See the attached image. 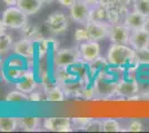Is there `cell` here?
I'll return each mask as SVG.
<instances>
[{
  "label": "cell",
  "instance_id": "obj_24",
  "mask_svg": "<svg viewBox=\"0 0 149 133\" xmlns=\"http://www.w3.org/2000/svg\"><path fill=\"white\" fill-rule=\"evenodd\" d=\"M20 30H21V33H22L24 38L31 39V40H33V41H35L36 39L42 37L40 31H39V28H38L37 25L27 23V25H26L22 29H20Z\"/></svg>",
  "mask_w": 149,
  "mask_h": 133
},
{
  "label": "cell",
  "instance_id": "obj_2",
  "mask_svg": "<svg viewBox=\"0 0 149 133\" xmlns=\"http://www.w3.org/2000/svg\"><path fill=\"white\" fill-rule=\"evenodd\" d=\"M2 21L7 28L22 29L28 23V16L17 6H9L2 12Z\"/></svg>",
  "mask_w": 149,
  "mask_h": 133
},
{
  "label": "cell",
  "instance_id": "obj_4",
  "mask_svg": "<svg viewBox=\"0 0 149 133\" xmlns=\"http://www.w3.org/2000/svg\"><path fill=\"white\" fill-rule=\"evenodd\" d=\"M139 83L136 79H124L117 81L116 85V95L126 98L128 100L139 99Z\"/></svg>",
  "mask_w": 149,
  "mask_h": 133
},
{
  "label": "cell",
  "instance_id": "obj_43",
  "mask_svg": "<svg viewBox=\"0 0 149 133\" xmlns=\"http://www.w3.org/2000/svg\"><path fill=\"white\" fill-rule=\"evenodd\" d=\"M145 29L149 31V17H147V20H146V25H145Z\"/></svg>",
  "mask_w": 149,
  "mask_h": 133
},
{
  "label": "cell",
  "instance_id": "obj_6",
  "mask_svg": "<svg viewBox=\"0 0 149 133\" xmlns=\"http://www.w3.org/2000/svg\"><path fill=\"white\" fill-rule=\"evenodd\" d=\"M46 25L54 34H61L68 28V18L65 13L54 12L47 18Z\"/></svg>",
  "mask_w": 149,
  "mask_h": 133
},
{
  "label": "cell",
  "instance_id": "obj_27",
  "mask_svg": "<svg viewBox=\"0 0 149 133\" xmlns=\"http://www.w3.org/2000/svg\"><path fill=\"white\" fill-rule=\"evenodd\" d=\"M102 131L104 132H120L121 125L115 119H106L102 121Z\"/></svg>",
  "mask_w": 149,
  "mask_h": 133
},
{
  "label": "cell",
  "instance_id": "obj_40",
  "mask_svg": "<svg viewBox=\"0 0 149 133\" xmlns=\"http://www.w3.org/2000/svg\"><path fill=\"white\" fill-rule=\"evenodd\" d=\"M6 30H7V25H5V22L2 21V19L0 20V37L6 34Z\"/></svg>",
  "mask_w": 149,
  "mask_h": 133
},
{
  "label": "cell",
  "instance_id": "obj_8",
  "mask_svg": "<svg viewBox=\"0 0 149 133\" xmlns=\"http://www.w3.org/2000/svg\"><path fill=\"white\" fill-rule=\"evenodd\" d=\"M90 6L84 0H77L76 3L70 8V18L74 22L86 25L89 21Z\"/></svg>",
  "mask_w": 149,
  "mask_h": 133
},
{
  "label": "cell",
  "instance_id": "obj_30",
  "mask_svg": "<svg viewBox=\"0 0 149 133\" xmlns=\"http://www.w3.org/2000/svg\"><path fill=\"white\" fill-rule=\"evenodd\" d=\"M74 40L77 42H80V43L90 40V37L88 34V31L86 30V28H78L74 31Z\"/></svg>",
  "mask_w": 149,
  "mask_h": 133
},
{
  "label": "cell",
  "instance_id": "obj_38",
  "mask_svg": "<svg viewBox=\"0 0 149 133\" xmlns=\"http://www.w3.org/2000/svg\"><path fill=\"white\" fill-rule=\"evenodd\" d=\"M48 41H49L50 49H51L52 51H57L58 49H59V42L57 41L56 39L49 38V39H48Z\"/></svg>",
  "mask_w": 149,
  "mask_h": 133
},
{
  "label": "cell",
  "instance_id": "obj_26",
  "mask_svg": "<svg viewBox=\"0 0 149 133\" xmlns=\"http://www.w3.org/2000/svg\"><path fill=\"white\" fill-rule=\"evenodd\" d=\"M136 51L135 63L137 65H149V48H143Z\"/></svg>",
  "mask_w": 149,
  "mask_h": 133
},
{
  "label": "cell",
  "instance_id": "obj_25",
  "mask_svg": "<svg viewBox=\"0 0 149 133\" xmlns=\"http://www.w3.org/2000/svg\"><path fill=\"white\" fill-rule=\"evenodd\" d=\"M27 70H28V68H26V69L6 68V79L10 80V81L18 82V81H20V80H21V79L25 76Z\"/></svg>",
  "mask_w": 149,
  "mask_h": 133
},
{
  "label": "cell",
  "instance_id": "obj_18",
  "mask_svg": "<svg viewBox=\"0 0 149 133\" xmlns=\"http://www.w3.org/2000/svg\"><path fill=\"white\" fill-rule=\"evenodd\" d=\"M109 65H110V64H109V62H108L107 58L105 59V58L98 57L96 60H93V61H91V62L88 63L89 73H90V76H97L99 72L108 69Z\"/></svg>",
  "mask_w": 149,
  "mask_h": 133
},
{
  "label": "cell",
  "instance_id": "obj_17",
  "mask_svg": "<svg viewBox=\"0 0 149 133\" xmlns=\"http://www.w3.org/2000/svg\"><path fill=\"white\" fill-rule=\"evenodd\" d=\"M18 125L22 131H26V132H35V131L39 130L40 119L37 118V116L18 118Z\"/></svg>",
  "mask_w": 149,
  "mask_h": 133
},
{
  "label": "cell",
  "instance_id": "obj_1",
  "mask_svg": "<svg viewBox=\"0 0 149 133\" xmlns=\"http://www.w3.org/2000/svg\"><path fill=\"white\" fill-rule=\"evenodd\" d=\"M136 51L129 44L112 43L107 53V60L115 68H125L135 63Z\"/></svg>",
  "mask_w": 149,
  "mask_h": 133
},
{
  "label": "cell",
  "instance_id": "obj_19",
  "mask_svg": "<svg viewBox=\"0 0 149 133\" xmlns=\"http://www.w3.org/2000/svg\"><path fill=\"white\" fill-rule=\"evenodd\" d=\"M18 127V118L0 116V132H13Z\"/></svg>",
  "mask_w": 149,
  "mask_h": 133
},
{
  "label": "cell",
  "instance_id": "obj_32",
  "mask_svg": "<svg viewBox=\"0 0 149 133\" xmlns=\"http://www.w3.org/2000/svg\"><path fill=\"white\" fill-rule=\"evenodd\" d=\"M90 120H91V118H74V119H71V122L74 123V125L76 127H79V129L84 130Z\"/></svg>",
  "mask_w": 149,
  "mask_h": 133
},
{
  "label": "cell",
  "instance_id": "obj_37",
  "mask_svg": "<svg viewBox=\"0 0 149 133\" xmlns=\"http://www.w3.org/2000/svg\"><path fill=\"white\" fill-rule=\"evenodd\" d=\"M77 0H58V2L61 5L62 7H66V8H71L76 3Z\"/></svg>",
  "mask_w": 149,
  "mask_h": 133
},
{
  "label": "cell",
  "instance_id": "obj_10",
  "mask_svg": "<svg viewBox=\"0 0 149 133\" xmlns=\"http://www.w3.org/2000/svg\"><path fill=\"white\" fill-rule=\"evenodd\" d=\"M44 127L52 132H70L72 131V122L69 118H47L44 121Z\"/></svg>",
  "mask_w": 149,
  "mask_h": 133
},
{
  "label": "cell",
  "instance_id": "obj_5",
  "mask_svg": "<svg viewBox=\"0 0 149 133\" xmlns=\"http://www.w3.org/2000/svg\"><path fill=\"white\" fill-rule=\"evenodd\" d=\"M131 31L125 25V23H115L109 27V34L108 38L110 39L112 43L119 44H129Z\"/></svg>",
  "mask_w": 149,
  "mask_h": 133
},
{
  "label": "cell",
  "instance_id": "obj_16",
  "mask_svg": "<svg viewBox=\"0 0 149 133\" xmlns=\"http://www.w3.org/2000/svg\"><path fill=\"white\" fill-rule=\"evenodd\" d=\"M16 6L20 10H22L27 16H31L37 13L41 9L42 2L39 0H18Z\"/></svg>",
  "mask_w": 149,
  "mask_h": 133
},
{
  "label": "cell",
  "instance_id": "obj_3",
  "mask_svg": "<svg viewBox=\"0 0 149 133\" xmlns=\"http://www.w3.org/2000/svg\"><path fill=\"white\" fill-rule=\"evenodd\" d=\"M81 61L79 49H61L57 50L54 56V64L56 68H70Z\"/></svg>",
  "mask_w": 149,
  "mask_h": 133
},
{
  "label": "cell",
  "instance_id": "obj_45",
  "mask_svg": "<svg viewBox=\"0 0 149 133\" xmlns=\"http://www.w3.org/2000/svg\"><path fill=\"white\" fill-rule=\"evenodd\" d=\"M147 96L149 98V89H148V91H147Z\"/></svg>",
  "mask_w": 149,
  "mask_h": 133
},
{
  "label": "cell",
  "instance_id": "obj_15",
  "mask_svg": "<svg viewBox=\"0 0 149 133\" xmlns=\"http://www.w3.org/2000/svg\"><path fill=\"white\" fill-rule=\"evenodd\" d=\"M37 87V80H36V76H35V72L31 71V70H27L25 76L16 82V88L25 92V93H30L32 92Z\"/></svg>",
  "mask_w": 149,
  "mask_h": 133
},
{
  "label": "cell",
  "instance_id": "obj_35",
  "mask_svg": "<svg viewBox=\"0 0 149 133\" xmlns=\"http://www.w3.org/2000/svg\"><path fill=\"white\" fill-rule=\"evenodd\" d=\"M41 100V95H40V92H37V91H32L29 94V101L30 102H39Z\"/></svg>",
  "mask_w": 149,
  "mask_h": 133
},
{
  "label": "cell",
  "instance_id": "obj_9",
  "mask_svg": "<svg viewBox=\"0 0 149 133\" xmlns=\"http://www.w3.org/2000/svg\"><path fill=\"white\" fill-rule=\"evenodd\" d=\"M13 52L27 60H33L36 58V43L31 39L22 38L13 43Z\"/></svg>",
  "mask_w": 149,
  "mask_h": 133
},
{
  "label": "cell",
  "instance_id": "obj_13",
  "mask_svg": "<svg viewBox=\"0 0 149 133\" xmlns=\"http://www.w3.org/2000/svg\"><path fill=\"white\" fill-rule=\"evenodd\" d=\"M129 45H131L135 50L149 48V31L143 29L131 31Z\"/></svg>",
  "mask_w": 149,
  "mask_h": 133
},
{
  "label": "cell",
  "instance_id": "obj_33",
  "mask_svg": "<svg viewBox=\"0 0 149 133\" xmlns=\"http://www.w3.org/2000/svg\"><path fill=\"white\" fill-rule=\"evenodd\" d=\"M128 131L130 132H140L143 130V123L138 120H132L128 124Z\"/></svg>",
  "mask_w": 149,
  "mask_h": 133
},
{
  "label": "cell",
  "instance_id": "obj_36",
  "mask_svg": "<svg viewBox=\"0 0 149 133\" xmlns=\"http://www.w3.org/2000/svg\"><path fill=\"white\" fill-rule=\"evenodd\" d=\"M6 79V64L2 58L0 57V81Z\"/></svg>",
  "mask_w": 149,
  "mask_h": 133
},
{
  "label": "cell",
  "instance_id": "obj_39",
  "mask_svg": "<svg viewBox=\"0 0 149 133\" xmlns=\"http://www.w3.org/2000/svg\"><path fill=\"white\" fill-rule=\"evenodd\" d=\"M117 2H118L119 6L128 7L130 3H132V2H134V0H117Z\"/></svg>",
  "mask_w": 149,
  "mask_h": 133
},
{
  "label": "cell",
  "instance_id": "obj_12",
  "mask_svg": "<svg viewBox=\"0 0 149 133\" xmlns=\"http://www.w3.org/2000/svg\"><path fill=\"white\" fill-rule=\"evenodd\" d=\"M45 94H46V100L49 102H62L65 100V91L61 85H58L57 83L49 82L42 84Z\"/></svg>",
  "mask_w": 149,
  "mask_h": 133
},
{
  "label": "cell",
  "instance_id": "obj_31",
  "mask_svg": "<svg viewBox=\"0 0 149 133\" xmlns=\"http://www.w3.org/2000/svg\"><path fill=\"white\" fill-rule=\"evenodd\" d=\"M84 130L86 131H102V121L97 119H91L87 123Z\"/></svg>",
  "mask_w": 149,
  "mask_h": 133
},
{
  "label": "cell",
  "instance_id": "obj_28",
  "mask_svg": "<svg viewBox=\"0 0 149 133\" xmlns=\"http://www.w3.org/2000/svg\"><path fill=\"white\" fill-rule=\"evenodd\" d=\"M134 10L141 13L145 17H149V0H134Z\"/></svg>",
  "mask_w": 149,
  "mask_h": 133
},
{
  "label": "cell",
  "instance_id": "obj_41",
  "mask_svg": "<svg viewBox=\"0 0 149 133\" xmlns=\"http://www.w3.org/2000/svg\"><path fill=\"white\" fill-rule=\"evenodd\" d=\"M7 6H16L17 5V1L18 0H2Z\"/></svg>",
  "mask_w": 149,
  "mask_h": 133
},
{
  "label": "cell",
  "instance_id": "obj_11",
  "mask_svg": "<svg viewBox=\"0 0 149 133\" xmlns=\"http://www.w3.org/2000/svg\"><path fill=\"white\" fill-rule=\"evenodd\" d=\"M79 52L81 60L85 61L86 63H89L100 57V44L98 43V41H93V40L82 42L79 45Z\"/></svg>",
  "mask_w": 149,
  "mask_h": 133
},
{
  "label": "cell",
  "instance_id": "obj_7",
  "mask_svg": "<svg viewBox=\"0 0 149 133\" xmlns=\"http://www.w3.org/2000/svg\"><path fill=\"white\" fill-rule=\"evenodd\" d=\"M109 27L110 25L108 22H100V21H88L85 25L90 40L93 41H100L107 38L109 34Z\"/></svg>",
  "mask_w": 149,
  "mask_h": 133
},
{
  "label": "cell",
  "instance_id": "obj_20",
  "mask_svg": "<svg viewBox=\"0 0 149 133\" xmlns=\"http://www.w3.org/2000/svg\"><path fill=\"white\" fill-rule=\"evenodd\" d=\"M6 68H16V69H26L28 68L27 59L19 54H13L5 61Z\"/></svg>",
  "mask_w": 149,
  "mask_h": 133
},
{
  "label": "cell",
  "instance_id": "obj_22",
  "mask_svg": "<svg viewBox=\"0 0 149 133\" xmlns=\"http://www.w3.org/2000/svg\"><path fill=\"white\" fill-rule=\"evenodd\" d=\"M89 21H100V22H108L107 21V10L100 5L93 6V9H90L89 14Z\"/></svg>",
  "mask_w": 149,
  "mask_h": 133
},
{
  "label": "cell",
  "instance_id": "obj_42",
  "mask_svg": "<svg viewBox=\"0 0 149 133\" xmlns=\"http://www.w3.org/2000/svg\"><path fill=\"white\" fill-rule=\"evenodd\" d=\"M85 2H87L89 6H96V5H99L100 0H84Z\"/></svg>",
  "mask_w": 149,
  "mask_h": 133
},
{
  "label": "cell",
  "instance_id": "obj_44",
  "mask_svg": "<svg viewBox=\"0 0 149 133\" xmlns=\"http://www.w3.org/2000/svg\"><path fill=\"white\" fill-rule=\"evenodd\" d=\"M39 1H41L42 3H49V2H52L54 0H39Z\"/></svg>",
  "mask_w": 149,
  "mask_h": 133
},
{
  "label": "cell",
  "instance_id": "obj_14",
  "mask_svg": "<svg viewBox=\"0 0 149 133\" xmlns=\"http://www.w3.org/2000/svg\"><path fill=\"white\" fill-rule=\"evenodd\" d=\"M146 20H147V17H145L143 14L137 12L136 10H134L131 12L127 13V16L125 17L123 22L130 31H135V30H139V29L145 28Z\"/></svg>",
  "mask_w": 149,
  "mask_h": 133
},
{
  "label": "cell",
  "instance_id": "obj_23",
  "mask_svg": "<svg viewBox=\"0 0 149 133\" xmlns=\"http://www.w3.org/2000/svg\"><path fill=\"white\" fill-rule=\"evenodd\" d=\"M6 102H9V103H19V102H28L29 101V95L20 91V90H13V91H10L8 94L6 95L5 98Z\"/></svg>",
  "mask_w": 149,
  "mask_h": 133
},
{
  "label": "cell",
  "instance_id": "obj_34",
  "mask_svg": "<svg viewBox=\"0 0 149 133\" xmlns=\"http://www.w3.org/2000/svg\"><path fill=\"white\" fill-rule=\"evenodd\" d=\"M99 5L101 7H104L106 10H108L110 8L118 6V2H117V0H100Z\"/></svg>",
  "mask_w": 149,
  "mask_h": 133
},
{
  "label": "cell",
  "instance_id": "obj_21",
  "mask_svg": "<svg viewBox=\"0 0 149 133\" xmlns=\"http://www.w3.org/2000/svg\"><path fill=\"white\" fill-rule=\"evenodd\" d=\"M35 43H36V57L39 60H41L49 52V41H48V39H45L44 37H40V38L35 40Z\"/></svg>",
  "mask_w": 149,
  "mask_h": 133
},
{
  "label": "cell",
  "instance_id": "obj_29",
  "mask_svg": "<svg viewBox=\"0 0 149 133\" xmlns=\"http://www.w3.org/2000/svg\"><path fill=\"white\" fill-rule=\"evenodd\" d=\"M13 45V38L10 34H3L0 37V54L6 53Z\"/></svg>",
  "mask_w": 149,
  "mask_h": 133
}]
</instances>
